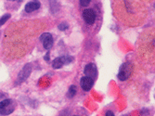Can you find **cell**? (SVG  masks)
Returning <instances> with one entry per match:
<instances>
[{
  "label": "cell",
  "instance_id": "1",
  "mask_svg": "<svg viewBox=\"0 0 155 116\" xmlns=\"http://www.w3.org/2000/svg\"><path fill=\"white\" fill-rule=\"evenodd\" d=\"M16 108V103L13 99L8 98L0 102V115L7 116L11 114Z\"/></svg>",
  "mask_w": 155,
  "mask_h": 116
},
{
  "label": "cell",
  "instance_id": "2",
  "mask_svg": "<svg viewBox=\"0 0 155 116\" xmlns=\"http://www.w3.org/2000/svg\"><path fill=\"white\" fill-rule=\"evenodd\" d=\"M132 71H133L132 64L129 62H125L120 67L119 74L117 75V77L120 81H125L131 76Z\"/></svg>",
  "mask_w": 155,
  "mask_h": 116
},
{
  "label": "cell",
  "instance_id": "3",
  "mask_svg": "<svg viewBox=\"0 0 155 116\" xmlns=\"http://www.w3.org/2000/svg\"><path fill=\"white\" fill-rule=\"evenodd\" d=\"M74 57H71V56H63V57H60V58H57V59H55L53 61V63H52V66L54 69H61L62 66L64 65H68L71 62L74 61Z\"/></svg>",
  "mask_w": 155,
  "mask_h": 116
},
{
  "label": "cell",
  "instance_id": "4",
  "mask_svg": "<svg viewBox=\"0 0 155 116\" xmlns=\"http://www.w3.org/2000/svg\"><path fill=\"white\" fill-rule=\"evenodd\" d=\"M31 72H32V65H31L30 63H28V64L24 65V67L21 69V71H20V74H19V75H18L16 84L19 85V84L23 83L28 77L30 76Z\"/></svg>",
  "mask_w": 155,
  "mask_h": 116
},
{
  "label": "cell",
  "instance_id": "5",
  "mask_svg": "<svg viewBox=\"0 0 155 116\" xmlns=\"http://www.w3.org/2000/svg\"><path fill=\"white\" fill-rule=\"evenodd\" d=\"M83 18L84 21L86 22V23L92 25L96 21V13L92 8H87L83 12Z\"/></svg>",
  "mask_w": 155,
  "mask_h": 116
},
{
  "label": "cell",
  "instance_id": "6",
  "mask_svg": "<svg viewBox=\"0 0 155 116\" xmlns=\"http://www.w3.org/2000/svg\"><path fill=\"white\" fill-rule=\"evenodd\" d=\"M40 40L43 44L44 48H46L47 50H49L52 47H53V37L49 33H44L40 36Z\"/></svg>",
  "mask_w": 155,
  "mask_h": 116
},
{
  "label": "cell",
  "instance_id": "7",
  "mask_svg": "<svg viewBox=\"0 0 155 116\" xmlns=\"http://www.w3.org/2000/svg\"><path fill=\"white\" fill-rule=\"evenodd\" d=\"M84 72V75H86V76H87L93 80L96 79L97 76V70L94 63H88L87 65H86Z\"/></svg>",
  "mask_w": 155,
  "mask_h": 116
},
{
  "label": "cell",
  "instance_id": "8",
  "mask_svg": "<svg viewBox=\"0 0 155 116\" xmlns=\"http://www.w3.org/2000/svg\"><path fill=\"white\" fill-rule=\"evenodd\" d=\"M80 85H81V88H83V90L89 91L92 88L93 85H94V80L87 77V76H84V77L81 78Z\"/></svg>",
  "mask_w": 155,
  "mask_h": 116
},
{
  "label": "cell",
  "instance_id": "9",
  "mask_svg": "<svg viewBox=\"0 0 155 116\" xmlns=\"http://www.w3.org/2000/svg\"><path fill=\"white\" fill-rule=\"evenodd\" d=\"M40 7H41V3L38 1V0H34V1L28 2L25 5V11L27 13H31V12L40 8Z\"/></svg>",
  "mask_w": 155,
  "mask_h": 116
},
{
  "label": "cell",
  "instance_id": "10",
  "mask_svg": "<svg viewBox=\"0 0 155 116\" xmlns=\"http://www.w3.org/2000/svg\"><path fill=\"white\" fill-rule=\"evenodd\" d=\"M76 94V86L75 85H71L68 91V97L69 98H74Z\"/></svg>",
  "mask_w": 155,
  "mask_h": 116
},
{
  "label": "cell",
  "instance_id": "11",
  "mask_svg": "<svg viewBox=\"0 0 155 116\" xmlns=\"http://www.w3.org/2000/svg\"><path fill=\"white\" fill-rule=\"evenodd\" d=\"M9 18H10V14H9V13H7V14H5V15H3L2 18L0 19V26H2L3 24H5V22H6Z\"/></svg>",
  "mask_w": 155,
  "mask_h": 116
},
{
  "label": "cell",
  "instance_id": "12",
  "mask_svg": "<svg viewBox=\"0 0 155 116\" xmlns=\"http://www.w3.org/2000/svg\"><path fill=\"white\" fill-rule=\"evenodd\" d=\"M58 28L60 29L61 31H65V30H67V29L69 28V24H68L67 22H61V23L59 24Z\"/></svg>",
  "mask_w": 155,
  "mask_h": 116
},
{
  "label": "cell",
  "instance_id": "13",
  "mask_svg": "<svg viewBox=\"0 0 155 116\" xmlns=\"http://www.w3.org/2000/svg\"><path fill=\"white\" fill-rule=\"evenodd\" d=\"M91 0H80V5L81 7H87L89 5Z\"/></svg>",
  "mask_w": 155,
  "mask_h": 116
},
{
  "label": "cell",
  "instance_id": "14",
  "mask_svg": "<svg viewBox=\"0 0 155 116\" xmlns=\"http://www.w3.org/2000/svg\"><path fill=\"white\" fill-rule=\"evenodd\" d=\"M49 57H50V54H49V51H48V53L46 54V56L44 57V59H45V61H48L50 59H49Z\"/></svg>",
  "mask_w": 155,
  "mask_h": 116
},
{
  "label": "cell",
  "instance_id": "15",
  "mask_svg": "<svg viewBox=\"0 0 155 116\" xmlns=\"http://www.w3.org/2000/svg\"><path fill=\"white\" fill-rule=\"evenodd\" d=\"M105 116H114V112H112L111 111H108L106 112V115Z\"/></svg>",
  "mask_w": 155,
  "mask_h": 116
},
{
  "label": "cell",
  "instance_id": "16",
  "mask_svg": "<svg viewBox=\"0 0 155 116\" xmlns=\"http://www.w3.org/2000/svg\"><path fill=\"white\" fill-rule=\"evenodd\" d=\"M8 1H16V0H8ZM17 1H21V0H17Z\"/></svg>",
  "mask_w": 155,
  "mask_h": 116
},
{
  "label": "cell",
  "instance_id": "17",
  "mask_svg": "<svg viewBox=\"0 0 155 116\" xmlns=\"http://www.w3.org/2000/svg\"><path fill=\"white\" fill-rule=\"evenodd\" d=\"M4 96V94L3 93H1V92H0V98H2Z\"/></svg>",
  "mask_w": 155,
  "mask_h": 116
},
{
  "label": "cell",
  "instance_id": "18",
  "mask_svg": "<svg viewBox=\"0 0 155 116\" xmlns=\"http://www.w3.org/2000/svg\"><path fill=\"white\" fill-rule=\"evenodd\" d=\"M124 116H129V115H124Z\"/></svg>",
  "mask_w": 155,
  "mask_h": 116
},
{
  "label": "cell",
  "instance_id": "19",
  "mask_svg": "<svg viewBox=\"0 0 155 116\" xmlns=\"http://www.w3.org/2000/svg\"><path fill=\"white\" fill-rule=\"evenodd\" d=\"M74 116H77V115H74Z\"/></svg>",
  "mask_w": 155,
  "mask_h": 116
}]
</instances>
